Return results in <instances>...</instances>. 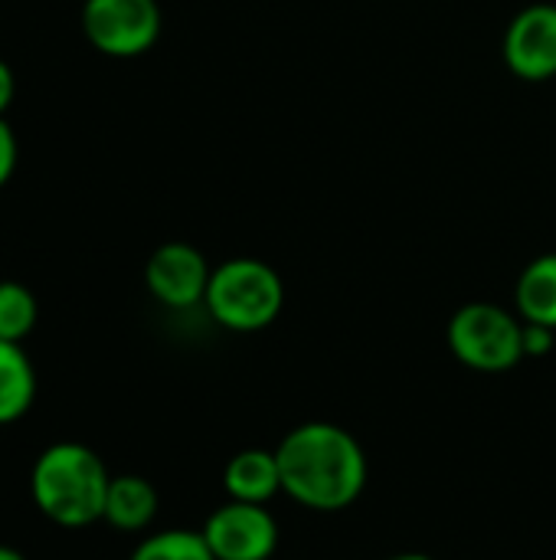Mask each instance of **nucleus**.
I'll return each instance as SVG.
<instances>
[{
    "mask_svg": "<svg viewBox=\"0 0 556 560\" xmlns=\"http://www.w3.org/2000/svg\"><path fill=\"white\" fill-rule=\"evenodd\" d=\"M210 262L206 256L190 243H164L151 253L144 266V285L147 292L174 312L193 308L206 299L210 285Z\"/></svg>",
    "mask_w": 556,
    "mask_h": 560,
    "instance_id": "obj_7",
    "label": "nucleus"
},
{
    "mask_svg": "<svg viewBox=\"0 0 556 560\" xmlns=\"http://www.w3.org/2000/svg\"><path fill=\"white\" fill-rule=\"evenodd\" d=\"M390 560H433V558H426V555H397V558H390Z\"/></svg>",
    "mask_w": 556,
    "mask_h": 560,
    "instance_id": "obj_19",
    "label": "nucleus"
},
{
    "mask_svg": "<svg viewBox=\"0 0 556 560\" xmlns=\"http://www.w3.org/2000/svg\"><path fill=\"white\" fill-rule=\"evenodd\" d=\"M161 26H164V16H161L157 0H85L82 3L85 39L111 59L144 56L161 39Z\"/></svg>",
    "mask_w": 556,
    "mask_h": 560,
    "instance_id": "obj_5",
    "label": "nucleus"
},
{
    "mask_svg": "<svg viewBox=\"0 0 556 560\" xmlns=\"http://www.w3.org/2000/svg\"><path fill=\"white\" fill-rule=\"evenodd\" d=\"M518 315L534 325H547L556 331V253H544L521 272L514 285Z\"/></svg>",
    "mask_w": 556,
    "mask_h": 560,
    "instance_id": "obj_12",
    "label": "nucleus"
},
{
    "mask_svg": "<svg viewBox=\"0 0 556 560\" xmlns=\"http://www.w3.org/2000/svg\"><path fill=\"white\" fill-rule=\"evenodd\" d=\"M16 158H20L16 135H13V128L7 125V118H0V187L10 184V177H13V171H16Z\"/></svg>",
    "mask_w": 556,
    "mask_h": 560,
    "instance_id": "obj_15",
    "label": "nucleus"
},
{
    "mask_svg": "<svg viewBox=\"0 0 556 560\" xmlns=\"http://www.w3.org/2000/svg\"><path fill=\"white\" fill-rule=\"evenodd\" d=\"M157 489L141 476H111L105 518L118 532H144L157 518Z\"/></svg>",
    "mask_w": 556,
    "mask_h": 560,
    "instance_id": "obj_10",
    "label": "nucleus"
},
{
    "mask_svg": "<svg viewBox=\"0 0 556 560\" xmlns=\"http://www.w3.org/2000/svg\"><path fill=\"white\" fill-rule=\"evenodd\" d=\"M13 98H16V75H13L10 62H7V59H0V118L10 112Z\"/></svg>",
    "mask_w": 556,
    "mask_h": 560,
    "instance_id": "obj_17",
    "label": "nucleus"
},
{
    "mask_svg": "<svg viewBox=\"0 0 556 560\" xmlns=\"http://www.w3.org/2000/svg\"><path fill=\"white\" fill-rule=\"evenodd\" d=\"M282 492L315 512H341L367 486V456L360 443L334 423L295 427L275 450Z\"/></svg>",
    "mask_w": 556,
    "mask_h": 560,
    "instance_id": "obj_1",
    "label": "nucleus"
},
{
    "mask_svg": "<svg viewBox=\"0 0 556 560\" xmlns=\"http://www.w3.org/2000/svg\"><path fill=\"white\" fill-rule=\"evenodd\" d=\"M0 560H26V555L16 551V548H10V545H0Z\"/></svg>",
    "mask_w": 556,
    "mask_h": 560,
    "instance_id": "obj_18",
    "label": "nucleus"
},
{
    "mask_svg": "<svg viewBox=\"0 0 556 560\" xmlns=\"http://www.w3.org/2000/svg\"><path fill=\"white\" fill-rule=\"evenodd\" d=\"M36 400V368L23 345L0 341V427H10L29 413Z\"/></svg>",
    "mask_w": 556,
    "mask_h": 560,
    "instance_id": "obj_11",
    "label": "nucleus"
},
{
    "mask_svg": "<svg viewBox=\"0 0 556 560\" xmlns=\"http://www.w3.org/2000/svg\"><path fill=\"white\" fill-rule=\"evenodd\" d=\"M203 538L216 560H269L279 545V525L265 505L229 499L206 518Z\"/></svg>",
    "mask_w": 556,
    "mask_h": 560,
    "instance_id": "obj_6",
    "label": "nucleus"
},
{
    "mask_svg": "<svg viewBox=\"0 0 556 560\" xmlns=\"http://www.w3.org/2000/svg\"><path fill=\"white\" fill-rule=\"evenodd\" d=\"M203 305L223 328L249 335L279 318L285 305V285L269 262L239 256L213 269Z\"/></svg>",
    "mask_w": 556,
    "mask_h": 560,
    "instance_id": "obj_3",
    "label": "nucleus"
},
{
    "mask_svg": "<svg viewBox=\"0 0 556 560\" xmlns=\"http://www.w3.org/2000/svg\"><path fill=\"white\" fill-rule=\"evenodd\" d=\"M449 348L472 371H511L524 361V318L492 302H469L449 322Z\"/></svg>",
    "mask_w": 556,
    "mask_h": 560,
    "instance_id": "obj_4",
    "label": "nucleus"
},
{
    "mask_svg": "<svg viewBox=\"0 0 556 560\" xmlns=\"http://www.w3.org/2000/svg\"><path fill=\"white\" fill-rule=\"evenodd\" d=\"M554 328L524 322V358H544L554 351Z\"/></svg>",
    "mask_w": 556,
    "mask_h": 560,
    "instance_id": "obj_16",
    "label": "nucleus"
},
{
    "mask_svg": "<svg viewBox=\"0 0 556 560\" xmlns=\"http://www.w3.org/2000/svg\"><path fill=\"white\" fill-rule=\"evenodd\" d=\"M508 69L524 82H547L556 75V3L524 7L505 30L501 43Z\"/></svg>",
    "mask_w": 556,
    "mask_h": 560,
    "instance_id": "obj_8",
    "label": "nucleus"
},
{
    "mask_svg": "<svg viewBox=\"0 0 556 560\" xmlns=\"http://www.w3.org/2000/svg\"><path fill=\"white\" fill-rule=\"evenodd\" d=\"M111 476L95 450L82 443L46 446L29 469V499L59 528H88L105 518Z\"/></svg>",
    "mask_w": 556,
    "mask_h": 560,
    "instance_id": "obj_2",
    "label": "nucleus"
},
{
    "mask_svg": "<svg viewBox=\"0 0 556 560\" xmlns=\"http://www.w3.org/2000/svg\"><path fill=\"white\" fill-rule=\"evenodd\" d=\"M223 486L233 502L265 505L282 492V469L279 456L265 450H242L223 469Z\"/></svg>",
    "mask_w": 556,
    "mask_h": 560,
    "instance_id": "obj_9",
    "label": "nucleus"
},
{
    "mask_svg": "<svg viewBox=\"0 0 556 560\" xmlns=\"http://www.w3.org/2000/svg\"><path fill=\"white\" fill-rule=\"evenodd\" d=\"M128 560H216L203 532H184V528H170V532H157L151 538H144Z\"/></svg>",
    "mask_w": 556,
    "mask_h": 560,
    "instance_id": "obj_14",
    "label": "nucleus"
},
{
    "mask_svg": "<svg viewBox=\"0 0 556 560\" xmlns=\"http://www.w3.org/2000/svg\"><path fill=\"white\" fill-rule=\"evenodd\" d=\"M39 318V305L36 295L13 279L0 282V341H23Z\"/></svg>",
    "mask_w": 556,
    "mask_h": 560,
    "instance_id": "obj_13",
    "label": "nucleus"
}]
</instances>
